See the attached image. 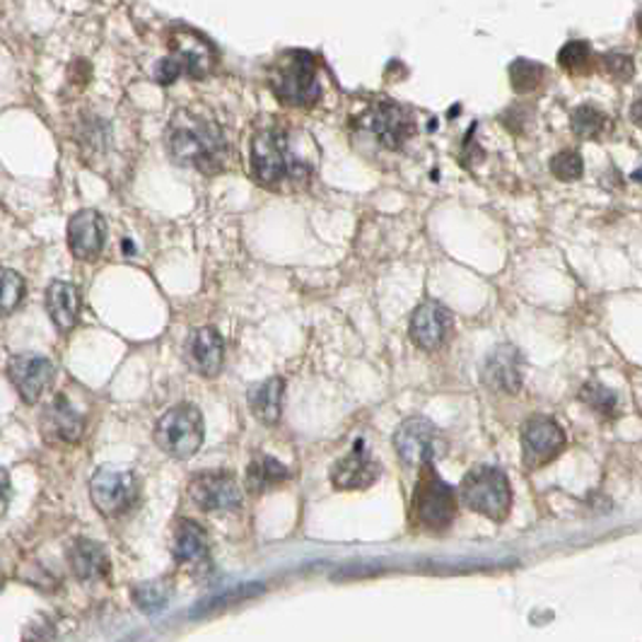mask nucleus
<instances>
[{
    "label": "nucleus",
    "instance_id": "31",
    "mask_svg": "<svg viewBox=\"0 0 642 642\" xmlns=\"http://www.w3.org/2000/svg\"><path fill=\"white\" fill-rule=\"evenodd\" d=\"M603 68H607L611 78L625 83V80L633 78L635 63L631 56H625V54H609V56H603Z\"/></svg>",
    "mask_w": 642,
    "mask_h": 642
},
{
    "label": "nucleus",
    "instance_id": "19",
    "mask_svg": "<svg viewBox=\"0 0 642 642\" xmlns=\"http://www.w3.org/2000/svg\"><path fill=\"white\" fill-rule=\"evenodd\" d=\"M68 563L73 575L83 583H99L109 575L107 548L90 538L75 541L68 551Z\"/></svg>",
    "mask_w": 642,
    "mask_h": 642
},
{
    "label": "nucleus",
    "instance_id": "7",
    "mask_svg": "<svg viewBox=\"0 0 642 642\" xmlns=\"http://www.w3.org/2000/svg\"><path fill=\"white\" fill-rule=\"evenodd\" d=\"M394 449L406 467L421 469L423 464H431L439 455H445V443L431 421L415 415V418H406L396 427Z\"/></svg>",
    "mask_w": 642,
    "mask_h": 642
},
{
    "label": "nucleus",
    "instance_id": "34",
    "mask_svg": "<svg viewBox=\"0 0 642 642\" xmlns=\"http://www.w3.org/2000/svg\"><path fill=\"white\" fill-rule=\"evenodd\" d=\"M638 32L642 34V12H640V15H638Z\"/></svg>",
    "mask_w": 642,
    "mask_h": 642
},
{
    "label": "nucleus",
    "instance_id": "24",
    "mask_svg": "<svg viewBox=\"0 0 642 642\" xmlns=\"http://www.w3.org/2000/svg\"><path fill=\"white\" fill-rule=\"evenodd\" d=\"M544 75H546V68L544 66H538V63L534 61H514L512 63V68H510V78H512V87L518 93H532L536 90V87L544 83Z\"/></svg>",
    "mask_w": 642,
    "mask_h": 642
},
{
    "label": "nucleus",
    "instance_id": "5",
    "mask_svg": "<svg viewBox=\"0 0 642 642\" xmlns=\"http://www.w3.org/2000/svg\"><path fill=\"white\" fill-rule=\"evenodd\" d=\"M461 502L488 520L502 522L512 508L508 476L496 467H474L461 481Z\"/></svg>",
    "mask_w": 642,
    "mask_h": 642
},
{
    "label": "nucleus",
    "instance_id": "29",
    "mask_svg": "<svg viewBox=\"0 0 642 642\" xmlns=\"http://www.w3.org/2000/svg\"><path fill=\"white\" fill-rule=\"evenodd\" d=\"M24 297V281L18 271L6 269L3 271V300H0V305H3V314L10 317L12 312L20 307V302Z\"/></svg>",
    "mask_w": 642,
    "mask_h": 642
},
{
    "label": "nucleus",
    "instance_id": "28",
    "mask_svg": "<svg viewBox=\"0 0 642 642\" xmlns=\"http://www.w3.org/2000/svg\"><path fill=\"white\" fill-rule=\"evenodd\" d=\"M580 396L585 399V404H589L597 413H603V415H613L616 409H619V399H616V394L611 392V389L601 387L597 382L587 384L583 389Z\"/></svg>",
    "mask_w": 642,
    "mask_h": 642
},
{
    "label": "nucleus",
    "instance_id": "17",
    "mask_svg": "<svg viewBox=\"0 0 642 642\" xmlns=\"http://www.w3.org/2000/svg\"><path fill=\"white\" fill-rule=\"evenodd\" d=\"M184 358L194 372L204 377H216L222 370L225 360V341L218 329L204 326V329L188 334L184 344Z\"/></svg>",
    "mask_w": 642,
    "mask_h": 642
},
{
    "label": "nucleus",
    "instance_id": "21",
    "mask_svg": "<svg viewBox=\"0 0 642 642\" xmlns=\"http://www.w3.org/2000/svg\"><path fill=\"white\" fill-rule=\"evenodd\" d=\"M80 291L73 283L56 281L46 291V312L61 331H70L80 317Z\"/></svg>",
    "mask_w": 642,
    "mask_h": 642
},
{
    "label": "nucleus",
    "instance_id": "33",
    "mask_svg": "<svg viewBox=\"0 0 642 642\" xmlns=\"http://www.w3.org/2000/svg\"><path fill=\"white\" fill-rule=\"evenodd\" d=\"M631 119H633V123L642 126V97L631 107Z\"/></svg>",
    "mask_w": 642,
    "mask_h": 642
},
{
    "label": "nucleus",
    "instance_id": "16",
    "mask_svg": "<svg viewBox=\"0 0 642 642\" xmlns=\"http://www.w3.org/2000/svg\"><path fill=\"white\" fill-rule=\"evenodd\" d=\"M483 382L502 394H518L524 382V360L514 346H498L483 364Z\"/></svg>",
    "mask_w": 642,
    "mask_h": 642
},
{
    "label": "nucleus",
    "instance_id": "18",
    "mask_svg": "<svg viewBox=\"0 0 642 642\" xmlns=\"http://www.w3.org/2000/svg\"><path fill=\"white\" fill-rule=\"evenodd\" d=\"M42 431L48 439H56V443H66V445H75L80 443L83 431H85V421L83 415L75 411V406L70 401L58 394L52 406L44 411V418H42Z\"/></svg>",
    "mask_w": 642,
    "mask_h": 642
},
{
    "label": "nucleus",
    "instance_id": "22",
    "mask_svg": "<svg viewBox=\"0 0 642 642\" xmlns=\"http://www.w3.org/2000/svg\"><path fill=\"white\" fill-rule=\"evenodd\" d=\"M247 399H249L251 413H254L263 425H275L281 421V413H283L285 380L283 377H269V380L251 387Z\"/></svg>",
    "mask_w": 642,
    "mask_h": 642
},
{
    "label": "nucleus",
    "instance_id": "1",
    "mask_svg": "<svg viewBox=\"0 0 642 642\" xmlns=\"http://www.w3.org/2000/svg\"><path fill=\"white\" fill-rule=\"evenodd\" d=\"M167 153L176 165L218 174L228 162L230 145L218 123L194 111H176L167 126Z\"/></svg>",
    "mask_w": 642,
    "mask_h": 642
},
{
    "label": "nucleus",
    "instance_id": "10",
    "mask_svg": "<svg viewBox=\"0 0 642 642\" xmlns=\"http://www.w3.org/2000/svg\"><path fill=\"white\" fill-rule=\"evenodd\" d=\"M362 129L389 150H399L415 133L411 111L396 102H377L362 117Z\"/></svg>",
    "mask_w": 642,
    "mask_h": 642
},
{
    "label": "nucleus",
    "instance_id": "6",
    "mask_svg": "<svg viewBox=\"0 0 642 642\" xmlns=\"http://www.w3.org/2000/svg\"><path fill=\"white\" fill-rule=\"evenodd\" d=\"M204 415L194 404H176L162 415L155 443L172 459H188L204 445Z\"/></svg>",
    "mask_w": 642,
    "mask_h": 642
},
{
    "label": "nucleus",
    "instance_id": "27",
    "mask_svg": "<svg viewBox=\"0 0 642 642\" xmlns=\"http://www.w3.org/2000/svg\"><path fill=\"white\" fill-rule=\"evenodd\" d=\"M551 172L556 174L561 182H577L585 172L583 157L577 155L575 150H563V153L551 160Z\"/></svg>",
    "mask_w": 642,
    "mask_h": 642
},
{
    "label": "nucleus",
    "instance_id": "32",
    "mask_svg": "<svg viewBox=\"0 0 642 642\" xmlns=\"http://www.w3.org/2000/svg\"><path fill=\"white\" fill-rule=\"evenodd\" d=\"M10 505V474L3 471V512H8Z\"/></svg>",
    "mask_w": 642,
    "mask_h": 642
},
{
    "label": "nucleus",
    "instance_id": "3",
    "mask_svg": "<svg viewBox=\"0 0 642 642\" xmlns=\"http://www.w3.org/2000/svg\"><path fill=\"white\" fill-rule=\"evenodd\" d=\"M411 510L413 520L418 522V526L431 529V532H443V529H447L457 518L459 510L457 490L439 478L433 461L421 467Z\"/></svg>",
    "mask_w": 642,
    "mask_h": 642
},
{
    "label": "nucleus",
    "instance_id": "30",
    "mask_svg": "<svg viewBox=\"0 0 642 642\" xmlns=\"http://www.w3.org/2000/svg\"><path fill=\"white\" fill-rule=\"evenodd\" d=\"M170 591L162 587L160 583H148V585H138L133 589V599L138 601V607L143 611H160L165 609Z\"/></svg>",
    "mask_w": 642,
    "mask_h": 642
},
{
    "label": "nucleus",
    "instance_id": "15",
    "mask_svg": "<svg viewBox=\"0 0 642 642\" xmlns=\"http://www.w3.org/2000/svg\"><path fill=\"white\" fill-rule=\"evenodd\" d=\"M107 242V222L97 210L75 213L68 222V247L75 259L95 261Z\"/></svg>",
    "mask_w": 642,
    "mask_h": 642
},
{
    "label": "nucleus",
    "instance_id": "20",
    "mask_svg": "<svg viewBox=\"0 0 642 642\" xmlns=\"http://www.w3.org/2000/svg\"><path fill=\"white\" fill-rule=\"evenodd\" d=\"M208 534L206 529L192 522V520H179L174 529V541H172V556L179 565H206L208 561Z\"/></svg>",
    "mask_w": 642,
    "mask_h": 642
},
{
    "label": "nucleus",
    "instance_id": "11",
    "mask_svg": "<svg viewBox=\"0 0 642 642\" xmlns=\"http://www.w3.org/2000/svg\"><path fill=\"white\" fill-rule=\"evenodd\" d=\"M451 329H455V317H451V312L443 305V302L425 300L423 305H418L413 312L409 336L421 350L435 352L449 341Z\"/></svg>",
    "mask_w": 642,
    "mask_h": 642
},
{
    "label": "nucleus",
    "instance_id": "8",
    "mask_svg": "<svg viewBox=\"0 0 642 642\" xmlns=\"http://www.w3.org/2000/svg\"><path fill=\"white\" fill-rule=\"evenodd\" d=\"M90 498L105 518H119L129 512L138 498V478L133 471L102 467L90 481Z\"/></svg>",
    "mask_w": 642,
    "mask_h": 642
},
{
    "label": "nucleus",
    "instance_id": "13",
    "mask_svg": "<svg viewBox=\"0 0 642 642\" xmlns=\"http://www.w3.org/2000/svg\"><path fill=\"white\" fill-rule=\"evenodd\" d=\"M563 447V427L553 418H546V415H536V418L526 421V425L522 427V449L526 467H544V464L561 455Z\"/></svg>",
    "mask_w": 642,
    "mask_h": 642
},
{
    "label": "nucleus",
    "instance_id": "26",
    "mask_svg": "<svg viewBox=\"0 0 642 642\" xmlns=\"http://www.w3.org/2000/svg\"><path fill=\"white\" fill-rule=\"evenodd\" d=\"M558 63L568 73H587L591 63V48L585 42H570L561 48Z\"/></svg>",
    "mask_w": 642,
    "mask_h": 642
},
{
    "label": "nucleus",
    "instance_id": "2",
    "mask_svg": "<svg viewBox=\"0 0 642 642\" xmlns=\"http://www.w3.org/2000/svg\"><path fill=\"white\" fill-rule=\"evenodd\" d=\"M251 172L263 186L307 182L312 174V160L300 153L291 131L266 129L251 141Z\"/></svg>",
    "mask_w": 642,
    "mask_h": 642
},
{
    "label": "nucleus",
    "instance_id": "23",
    "mask_svg": "<svg viewBox=\"0 0 642 642\" xmlns=\"http://www.w3.org/2000/svg\"><path fill=\"white\" fill-rule=\"evenodd\" d=\"M287 478H291V469L273 457H257L247 467V490L259 496L266 493V490L283 486Z\"/></svg>",
    "mask_w": 642,
    "mask_h": 642
},
{
    "label": "nucleus",
    "instance_id": "25",
    "mask_svg": "<svg viewBox=\"0 0 642 642\" xmlns=\"http://www.w3.org/2000/svg\"><path fill=\"white\" fill-rule=\"evenodd\" d=\"M570 123H573L575 135H580V138H585V141H589V138H599L601 131L607 129V117H603L599 109L585 105V107H577L573 111Z\"/></svg>",
    "mask_w": 642,
    "mask_h": 642
},
{
    "label": "nucleus",
    "instance_id": "9",
    "mask_svg": "<svg viewBox=\"0 0 642 642\" xmlns=\"http://www.w3.org/2000/svg\"><path fill=\"white\" fill-rule=\"evenodd\" d=\"M188 498L204 512H230L242 505V488L228 471H200L188 483Z\"/></svg>",
    "mask_w": 642,
    "mask_h": 642
},
{
    "label": "nucleus",
    "instance_id": "14",
    "mask_svg": "<svg viewBox=\"0 0 642 642\" xmlns=\"http://www.w3.org/2000/svg\"><path fill=\"white\" fill-rule=\"evenodd\" d=\"M380 474H382L380 464L372 459L364 439L358 437L348 455L334 464L331 483L338 490H364L380 478Z\"/></svg>",
    "mask_w": 642,
    "mask_h": 642
},
{
    "label": "nucleus",
    "instance_id": "12",
    "mask_svg": "<svg viewBox=\"0 0 642 642\" xmlns=\"http://www.w3.org/2000/svg\"><path fill=\"white\" fill-rule=\"evenodd\" d=\"M8 377L12 387L18 389V394L24 404L32 406L42 399L46 389L52 387L56 368H54V362L44 356H36V352H22V356H15L10 360Z\"/></svg>",
    "mask_w": 642,
    "mask_h": 642
},
{
    "label": "nucleus",
    "instance_id": "4",
    "mask_svg": "<svg viewBox=\"0 0 642 642\" xmlns=\"http://www.w3.org/2000/svg\"><path fill=\"white\" fill-rule=\"evenodd\" d=\"M271 90L287 107L317 105L322 97V85L314 58L302 52L283 56L271 73Z\"/></svg>",
    "mask_w": 642,
    "mask_h": 642
}]
</instances>
